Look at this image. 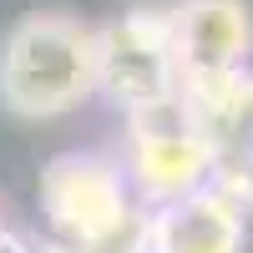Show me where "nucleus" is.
I'll list each match as a JSON object with an SVG mask.
<instances>
[{
  "label": "nucleus",
  "instance_id": "obj_7",
  "mask_svg": "<svg viewBox=\"0 0 253 253\" xmlns=\"http://www.w3.org/2000/svg\"><path fill=\"white\" fill-rule=\"evenodd\" d=\"M142 253H248V208L213 182L177 203L147 208Z\"/></svg>",
  "mask_w": 253,
  "mask_h": 253
},
{
  "label": "nucleus",
  "instance_id": "obj_6",
  "mask_svg": "<svg viewBox=\"0 0 253 253\" xmlns=\"http://www.w3.org/2000/svg\"><path fill=\"white\" fill-rule=\"evenodd\" d=\"M172 46L187 81H213L253 66V5L248 0H167Z\"/></svg>",
  "mask_w": 253,
  "mask_h": 253
},
{
  "label": "nucleus",
  "instance_id": "obj_4",
  "mask_svg": "<svg viewBox=\"0 0 253 253\" xmlns=\"http://www.w3.org/2000/svg\"><path fill=\"white\" fill-rule=\"evenodd\" d=\"M122 167L132 177V193L142 198V208H162L177 203L187 193H203L213 182V162H208V142L193 126L182 101L142 117H122Z\"/></svg>",
  "mask_w": 253,
  "mask_h": 253
},
{
  "label": "nucleus",
  "instance_id": "obj_9",
  "mask_svg": "<svg viewBox=\"0 0 253 253\" xmlns=\"http://www.w3.org/2000/svg\"><path fill=\"white\" fill-rule=\"evenodd\" d=\"M5 233H10V228H5V218H0V238H5Z\"/></svg>",
  "mask_w": 253,
  "mask_h": 253
},
{
  "label": "nucleus",
  "instance_id": "obj_10",
  "mask_svg": "<svg viewBox=\"0 0 253 253\" xmlns=\"http://www.w3.org/2000/svg\"><path fill=\"white\" fill-rule=\"evenodd\" d=\"M132 253H142V248H132Z\"/></svg>",
  "mask_w": 253,
  "mask_h": 253
},
{
  "label": "nucleus",
  "instance_id": "obj_8",
  "mask_svg": "<svg viewBox=\"0 0 253 253\" xmlns=\"http://www.w3.org/2000/svg\"><path fill=\"white\" fill-rule=\"evenodd\" d=\"M0 253H61L56 243H26V238H15V233H5V238H0Z\"/></svg>",
  "mask_w": 253,
  "mask_h": 253
},
{
  "label": "nucleus",
  "instance_id": "obj_5",
  "mask_svg": "<svg viewBox=\"0 0 253 253\" xmlns=\"http://www.w3.org/2000/svg\"><path fill=\"white\" fill-rule=\"evenodd\" d=\"M182 107L208 142L213 187L253 213V66L213 81H187Z\"/></svg>",
  "mask_w": 253,
  "mask_h": 253
},
{
  "label": "nucleus",
  "instance_id": "obj_1",
  "mask_svg": "<svg viewBox=\"0 0 253 253\" xmlns=\"http://www.w3.org/2000/svg\"><path fill=\"white\" fill-rule=\"evenodd\" d=\"M96 26L71 10H31L0 36V112L61 122L96 101Z\"/></svg>",
  "mask_w": 253,
  "mask_h": 253
},
{
  "label": "nucleus",
  "instance_id": "obj_2",
  "mask_svg": "<svg viewBox=\"0 0 253 253\" xmlns=\"http://www.w3.org/2000/svg\"><path fill=\"white\" fill-rule=\"evenodd\" d=\"M36 203L61 253H132L142 248L147 208L132 193L122 157L56 152L41 167Z\"/></svg>",
  "mask_w": 253,
  "mask_h": 253
},
{
  "label": "nucleus",
  "instance_id": "obj_3",
  "mask_svg": "<svg viewBox=\"0 0 253 253\" xmlns=\"http://www.w3.org/2000/svg\"><path fill=\"white\" fill-rule=\"evenodd\" d=\"M96 91L122 117H142L182 101V66L172 46L167 0L122 5L96 26Z\"/></svg>",
  "mask_w": 253,
  "mask_h": 253
}]
</instances>
